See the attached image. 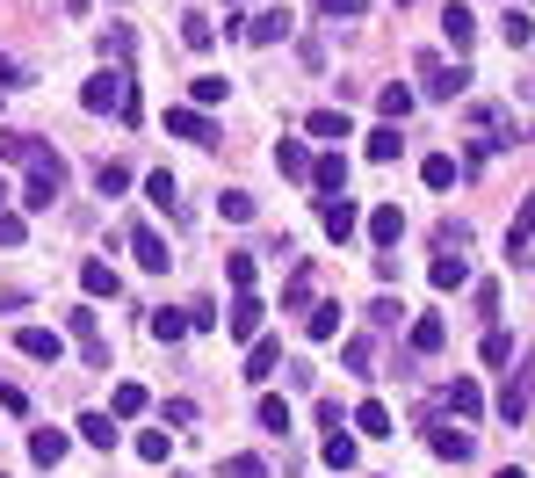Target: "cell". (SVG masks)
Wrapping results in <instances>:
<instances>
[{
  "mask_svg": "<svg viewBox=\"0 0 535 478\" xmlns=\"http://www.w3.org/2000/svg\"><path fill=\"white\" fill-rule=\"evenodd\" d=\"M210 102H225V80H217V73L196 80V102H188V109H210Z\"/></svg>",
  "mask_w": 535,
  "mask_h": 478,
  "instance_id": "bcb514c9",
  "label": "cell"
},
{
  "mask_svg": "<svg viewBox=\"0 0 535 478\" xmlns=\"http://www.w3.org/2000/svg\"><path fill=\"white\" fill-rule=\"evenodd\" d=\"M507 355H514V341H507V334H485V363H492V370L507 363Z\"/></svg>",
  "mask_w": 535,
  "mask_h": 478,
  "instance_id": "681fc988",
  "label": "cell"
},
{
  "mask_svg": "<svg viewBox=\"0 0 535 478\" xmlns=\"http://www.w3.org/2000/svg\"><path fill=\"white\" fill-rule=\"evenodd\" d=\"M355 457H362V450H355V435H348V428L326 435V464H333V471H355Z\"/></svg>",
  "mask_w": 535,
  "mask_h": 478,
  "instance_id": "d590c367",
  "label": "cell"
},
{
  "mask_svg": "<svg viewBox=\"0 0 535 478\" xmlns=\"http://www.w3.org/2000/svg\"><path fill=\"white\" fill-rule=\"evenodd\" d=\"M275 167L290 174V182H311V145H304V138H282V145H275Z\"/></svg>",
  "mask_w": 535,
  "mask_h": 478,
  "instance_id": "9a60e30c",
  "label": "cell"
},
{
  "mask_svg": "<svg viewBox=\"0 0 535 478\" xmlns=\"http://www.w3.org/2000/svg\"><path fill=\"white\" fill-rule=\"evenodd\" d=\"M80 290H87V297H116L123 283H116V268H109V261H80Z\"/></svg>",
  "mask_w": 535,
  "mask_h": 478,
  "instance_id": "603a6c76",
  "label": "cell"
},
{
  "mask_svg": "<svg viewBox=\"0 0 535 478\" xmlns=\"http://www.w3.org/2000/svg\"><path fill=\"white\" fill-rule=\"evenodd\" d=\"M145 326H152V341H181V334H188V312H174V305H160V312H152Z\"/></svg>",
  "mask_w": 535,
  "mask_h": 478,
  "instance_id": "4dcf8cb0",
  "label": "cell"
},
{
  "mask_svg": "<svg viewBox=\"0 0 535 478\" xmlns=\"http://www.w3.org/2000/svg\"><path fill=\"white\" fill-rule=\"evenodd\" d=\"M15 348L29 355V363H58V355H66V334H51V326H22Z\"/></svg>",
  "mask_w": 535,
  "mask_h": 478,
  "instance_id": "ba28073f",
  "label": "cell"
},
{
  "mask_svg": "<svg viewBox=\"0 0 535 478\" xmlns=\"http://www.w3.org/2000/svg\"><path fill=\"white\" fill-rule=\"evenodd\" d=\"M304 131H311V138H326V145H340V138H348V109H311V116H304Z\"/></svg>",
  "mask_w": 535,
  "mask_h": 478,
  "instance_id": "7402d4cb",
  "label": "cell"
},
{
  "mask_svg": "<svg viewBox=\"0 0 535 478\" xmlns=\"http://www.w3.org/2000/svg\"><path fill=\"white\" fill-rule=\"evenodd\" d=\"M355 428H362L369 442H384V435H398V428H391V406H384V399H362V406H355Z\"/></svg>",
  "mask_w": 535,
  "mask_h": 478,
  "instance_id": "ac0fdd59",
  "label": "cell"
},
{
  "mask_svg": "<svg viewBox=\"0 0 535 478\" xmlns=\"http://www.w3.org/2000/svg\"><path fill=\"white\" fill-rule=\"evenodd\" d=\"M225 478H268V464L254 450H239V457H225Z\"/></svg>",
  "mask_w": 535,
  "mask_h": 478,
  "instance_id": "ee69618b",
  "label": "cell"
},
{
  "mask_svg": "<svg viewBox=\"0 0 535 478\" xmlns=\"http://www.w3.org/2000/svg\"><path fill=\"white\" fill-rule=\"evenodd\" d=\"M217 211H225L232 225H246V218H254V196H246V189H225V196H217Z\"/></svg>",
  "mask_w": 535,
  "mask_h": 478,
  "instance_id": "f35d334b",
  "label": "cell"
},
{
  "mask_svg": "<svg viewBox=\"0 0 535 478\" xmlns=\"http://www.w3.org/2000/svg\"><path fill=\"white\" fill-rule=\"evenodd\" d=\"M398 319H405L398 297H376V305H369V326H398Z\"/></svg>",
  "mask_w": 535,
  "mask_h": 478,
  "instance_id": "7dc6e473",
  "label": "cell"
},
{
  "mask_svg": "<svg viewBox=\"0 0 535 478\" xmlns=\"http://www.w3.org/2000/svg\"><path fill=\"white\" fill-rule=\"evenodd\" d=\"M181 44H188V51H210V44H217V22H210V15H188V22H181Z\"/></svg>",
  "mask_w": 535,
  "mask_h": 478,
  "instance_id": "836d02e7",
  "label": "cell"
},
{
  "mask_svg": "<svg viewBox=\"0 0 535 478\" xmlns=\"http://www.w3.org/2000/svg\"><path fill=\"white\" fill-rule=\"evenodd\" d=\"M398 153H405V138H398V124H376V131H369V160L384 167V160H398Z\"/></svg>",
  "mask_w": 535,
  "mask_h": 478,
  "instance_id": "f546056e",
  "label": "cell"
},
{
  "mask_svg": "<svg viewBox=\"0 0 535 478\" xmlns=\"http://www.w3.org/2000/svg\"><path fill=\"white\" fill-rule=\"evenodd\" d=\"M94 189H102V196H123V189H131V167H123V160H102V167H94Z\"/></svg>",
  "mask_w": 535,
  "mask_h": 478,
  "instance_id": "d6a6232c",
  "label": "cell"
},
{
  "mask_svg": "<svg viewBox=\"0 0 535 478\" xmlns=\"http://www.w3.org/2000/svg\"><path fill=\"white\" fill-rule=\"evenodd\" d=\"M492 478H528V471H521V464H507V471H492Z\"/></svg>",
  "mask_w": 535,
  "mask_h": 478,
  "instance_id": "f5cc1de1",
  "label": "cell"
},
{
  "mask_svg": "<svg viewBox=\"0 0 535 478\" xmlns=\"http://www.w3.org/2000/svg\"><path fill=\"white\" fill-rule=\"evenodd\" d=\"M167 450H174L167 428H145V435H138V457H145V464H167Z\"/></svg>",
  "mask_w": 535,
  "mask_h": 478,
  "instance_id": "60d3db41",
  "label": "cell"
},
{
  "mask_svg": "<svg viewBox=\"0 0 535 478\" xmlns=\"http://www.w3.org/2000/svg\"><path fill=\"white\" fill-rule=\"evenodd\" d=\"M304 334L311 341H333L340 334V305H304Z\"/></svg>",
  "mask_w": 535,
  "mask_h": 478,
  "instance_id": "484cf974",
  "label": "cell"
},
{
  "mask_svg": "<svg viewBox=\"0 0 535 478\" xmlns=\"http://www.w3.org/2000/svg\"><path fill=\"white\" fill-rule=\"evenodd\" d=\"M311 189H319V196H348V160H340V153L311 160Z\"/></svg>",
  "mask_w": 535,
  "mask_h": 478,
  "instance_id": "30bf717a",
  "label": "cell"
},
{
  "mask_svg": "<svg viewBox=\"0 0 535 478\" xmlns=\"http://www.w3.org/2000/svg\"><path fill=\"white\" fill-rule=\"evenodd\" d=\"M225 29H232V37H246V44H282V37H290V15L261 8V15H232Z\"/></svg>",
  "mask_w": 535,
  "mask_h": 478,
  "instance_id": "277c9868",
  "label": "cell"
},
{
  "mask_svg": "<svg viewBox=\"0 0 535 478\" xmlns=\"http://www.w3.org/2000/svg\"><path fill=\"white\" fill-rule=\"evenodd\" d=\"M0 211H8V189H0Z\"/></svg>",
  "mask_w": 535,
  "mask_h": 478,
  "instance_id": "db71d44e",
  "label": "cell"
},
{
  "mask_svg": "<svg viewBox=\"0 0 535 478\" xmlns=\"http://www.w3.org/2000/svg\"><path fill=\"white\" fill-rule=\"evenodd\" d=\"M499 37H507V51H528L535 44V15L528 8H507V15H499Z\"/></svg>",
  "mask_w": 535,
  "mask_h": 478,
  "instance_id": "44dd1931",
  "label": "cell"
},
{
  "mask_svg": "<svg viewBox=\"0 0 535 478\" xmlns=\"http://www.w3.org/2000/svg\"><path fill=\"white\" fill-rule=\"evenodd\" d=\"M66 334H73V348L87 355V370H109V334H102V312H94V305L66 312Z\"/></svg>",
  "mask_w": 535,
  "mask_h": 478,
  "instance_id": "3957f363",
  "label": "cell"
},
{
  "mask_svg": "<svg viewBox=\"0 0 535 478\" xmlns=\"http://www.w3.org/2000/svg\"><path fill=\"white\" fill-rule=\"evenodd\" d=\"M319 218H326V239H355V225H362V211H355L348 196H326V211H319Z\"/></svg>",
  "mask_w": 535,
  "mask_h": 478,
  "instance_id": "7c38bea8",
  "label": "cell"
},
{
  "mask_svg": "<svg viewBox=\"0 0 535 478\" xmlns=\"http://www.w3.org/2000/svg\"><path fill=\"white\" fill-rule=\"evenodd\" d=\"M420 182H427V189H449V182H456V160H449V153H427V160H420Z\"/></svg>",
  "mask_w": 535,
  "mask_h": 478,
  "instance_id": "e575fe53",
  "label": "cell"
},
{
  "mask_svg": "<svg viewBox=\"0 0 535 478\" xmlns=\"http://www.w3.org/2000/svg\"><path fill=\"white\" fill-rule=\"evenodd\" d=\"M449 406L463 413V421H478V413H485V392H478L470 377H456V384H449Z\"/></svg>",
  "mask_w": 535,
  "mask_h": 478,
  "instance_id": "83f0119b",
  "label": "cell"
},
{
  "mask_svg": "<svg viewBox=\"0 0 535 478\" xmlns=\"http://www.w3.org/2000/svg\"><path fill=\"white\" fill-rule=\"evenodd\" d=\"M319 428H326V435H340V428H348V421H340V399H319Z\"/></svg>",
  "mask_w": 535,
  "mask_h": 478,
  "instance_id": "f907efd6",
  "label": "cell"
},
{
  "mask_svg": "<svg viewBox=\"0 0 535 478\" xmlns=\"http://www.w3.org/2000/svg\"><path fill=\"white\" fill-rule=\"evenodd\" d=\"M275 370H282V341H275V334L246 341V384H268Z\"/></svg>",
  "mask_w": 535,
  "mask_h": 478,
  "instance_id": "52a82bcc",
  "label": "cell"
},
{
  "mask_svg": "<svg viewBox=\"0 0 535 478\" xmlns=\"http://www.w3.org/2000/svg\"><path fill=\"white\" fill-rule=\"evenodd\" d=\"M499 421H507V428L528 421V392H521V384H507V392H499Z\"/></svg>",
  "mask_w": 535,
  "mask_h": 478,
  "instance_id": "74e56055",
  "label": "cell"
},
{
  "mask_svg": "<svg viewBox=\"0 0 535 478\" xmlns=\"http://www.w3.org/2000/svg\"><path fill=\"white\" fill-rule=\"evenodd\" d=\"M442 37H449L456 51H470V37H478V15H470V8H456V0H449V8H442Z\"/></svg>",
  "mask_w": 535,
  "mask_h": 478,
  "instance_id": "ffe728a7",
  "label": "cell"
},
{
  "mask_svg": "<svg viewBox=\"0 0 535 478\" xmlns=\"http://www.w3.org/2000/svg\"><path fill=\"white\" fill-rule=\"evenodd\" d=\"M398 8H405V0H398Z\"/></svg>",
  "mask_w": 535,
  "mask_h": 478,
  "instance_id": "11a10c76",
  "label": "cell"
},
{
  "mask_svg": "<svg viewBox=\"0 0 535 478\" xmlns=\"http://www.w3.org/2000/svg\"><path fill=\"white\" fill-rule=\"evenodd\" d=\"M282 305H290V312L311 305V268H290V283H282Z\"/></svg>",
  "mask_w": 535,
  "mask_h": 478,
  "instance_id": "8d00e7d4",
  "label": "cell"
},
{
  "mask_svg": "<svg viewBox=\"0 0 535 478\" xmlns=\"http://www.w3.org/2000/svg\"><path fill=\"white\" fill-rule=\"evenodd\" d=\"M376 109H384V124H405V116H413V87H376Z\"/></svg>",
  "mask_w": 535,
  "mask_h": 478,
  "instance_id": "cb8c5ba5",
  "label": "cell"
},
{
  "mask_svg": "<svg viewBox=\"0 0 535 478\" xmlns=\"http://www.w3.org/2000/svg\"><path fill=\"white\" fill-rule=\"evenodd\" d=\"M80 102L94 109V116H123V124H138L145 116V102H138V80L123 73V66H102L87 87H80Z\"/></svg>",
  "mask_w": 535,
  "mask_h": 478,
  "instance_id": "6da1fadb",
  "label": "cell"
},
{
  "mask_svg": "<svg viewBox=\"0 0 535 478\" xmlns=\"http://www.w3.org/2000/svg\"><path fill=\"white\" fill-rule=\"evenodd\" d=\"M29 457H37V464L51 471L58 457H66V435H58V428H37V435H29Z\"/></svg>",
  "mask_w": 535,
  "mask_h": 478,
  "instance_id": "f1b7e54d",
  "label": "cell"
},
{
  "mask_svg": "<svg viewBox=\"0 0 535 478\" xmlns=\"http://www.w3.org/2000/svg\"><path fill=\"white\" fill-rule=\"evenodd\" d=\"M420 73H427V95H434V102H456L463 87L478 80L470 66H442V58H420Z\"/></svg>",
  "mask_w": 535,
  "mask_h": 478,
  "instance_id": "5b68a950",
  "label": "cell"
},
{
  "mask_svg": "<svg viewBox=\"0 0 535 478\" xmlns=\"http://www.w3.org/2000/svg\"><path fill=\"white\" fill-rule=\"evenodd\" d=\"M0 247H22V211H0Z\"/></svg>",
  "mask_w": 535,
  "mask_h": 478,
  "instance_id": "c3c4849f",
  "label": "cell"
},
{
  "mask_svg": "<svg viewBox=\"0 0 535 478\" xmlns=\"http://www.w3.org/2000/svg\"><path fill=\"white\" fill-rule=\"evenodd\" d=\"M340 363H348V370H355V377H376V370H369V341H362V334H355V341H348V348H340Z\"/></svg>",
  "mask_w": 535,
  "mask_h": 478,
  "instance_id": "f6af8a7d",
  "label": "cell"
},
{
  "mask_svg": "<svg viewBox=\"0 0 535 478\" xmlns=\"http://www.w3.org/2000/svg\"><path fill=\"white\" fill-rule=\"evenodd\" d=\"M427 283H434V290H463V283H470V261H463V254H434Z\"/></svg>",
  "mask_w": 535,
  "mask_h": 478,
  "instance_id": "e0dca14e",
  "label": "cell"
},
{
  "mask_svg": "<svg viewBox=\"0 0 535 478\" xmlns=\"http://www.w3.org/2000/svg\"><path fill=\"white\" fill-rule=\"evenodd\" d=\"M145 406H152V399H145V384H131V377H123L116 392H109V421H138Z\"/></svg>",
  "mask_w": 535,
  "mask_h": 478,
  "instance_id": "4fadbf2b",
  "label": "cell"
},
{
  "mask_svg": "<svg viewBox=\"0 0 535 478\" xmlns=\"http://www.w3.org/2000/svg\"><path fill=\"white\" fill-rule=\"evenodd\" d=\"M442 341H449V319L420 312V319H413V355H442Z\"/></svg>",
  "mask_w": 535,
  "mask_h": 478,
  "instance_id": "d6986e66",
  "label": "cell"
},
{
  "mask_svg": "<svg viewBox=\"0 0 535 478\" xmlns=\"http://www.w3.org/2000/svg\"><path fill=\"white\" fill-rule=\"evenodd\" d=\"M261 319H268V305L254 290H232V312H225V326H232V341H261Z\"/></svg>",
  "mask_w": 535,
  "mask_h": 478,
  "instance_id": "8992f818",
  "label": "cell"
},
{
  "mask_svg": "<svg viewBox=\"0 0 535 478\" xmlns=\"http://www.w3.org/2000/svg\"><path fill=\"white\" fill-rule=\"evenodd\" d=\"M528 239H535V196L521 203V211H514V225H507V254H514V261L528 254Z\"/></svg>",
  "mask_w": 535,
  "mask_h": 478,
  "instance_id": "d4e9b609",
  "label": "cell"
},
{
  "mask_svg": "<svg viewBox=\"0 0 535 478\" xmlns=\"http://www.w3.org/2000/svg\"><path fill=\"white\" fill-rule=\"evenodd\" d=\"M427 450H434V457H449V464H463V457H470V435H463V428H434V435H427Z\"/></svg>",
  "mask_w": 535,
  "mask_h": 478,
  "instance_id": "4316f807",
  "label": "cell"
},
{
  "mask_svg": "<svg viewBox=\"0 0 535 478\" xmlns=\"http://www.w3.org/2000/svg\"><path fill=\"white\" fill-rule=\"evenodd\" d=\"M58 196H66V160H58L51 145H44V153L29 160V182H22V211H51Z\"/></svg>",
  "mask_w": 535,
  "mask_h": 478,
  "instance_id": "7a4b0ae2",
  "label": "cell"
},
{
  "mask_svg": "<svg viewBox=\"0 0 535 478\" xmlns=\"http://www.w3.org/2000/svg\"><path fill=\"white\" fill-rule=\"evenodd\" d=\"M145 196L160 203V211H174V196H181V189H174V174L160 167V174H145Z\"/></svg>",
  "mask_w": 535,
  "mask_h": 478,
  "instance_id": "ab89813d",
  "label": "cell"
},
{
  "mask_svg": "<svg viewBox=\"0 0 535 478\" xmlns=\"http://www.w3.org/2000/svg\"><path fill=\"white\" fill-rule=\"evenodd\" d=\"M261 428H290V399H275V392H261Z\"/></svg>",
  "mask_w": 535,
  "mask_h": 478,
  "instance_id": "7bdbcfd3",
  "label": "cell"
},
{
  "mask_svg": "<svg viewBox=\"0 0 535 478\" xmlns=\"http://www.w3.org/2000/svg\"><path fill=\"white\" fill-rule=\"evenodd\" d=\"M116 435H123V421H109V413H80V442H87V450H116Z\"/></svg>",
  "mask_w": 535,
  "mask_h": 478,
  "instance_id": "5bb4252c",
  "label": "cell"
},
{
  "mask_svg": "<svg viewBox=\"0 0 535 478\" xmlns=\"http://www.w3.org/2000/svg\"><path fill=\"white\" fill-rule=\"evenodd\" d=\"M44 153V138H29V131H0V160H37Z\"/></svg>",
  "mask_w": 535,
  "mask_h": 478,
  "instance_id": "1f68e13d",
  "label": "cell"
},
{
  "mask_svg": "<svg viewBox=\"0 0 535 478\" xmlns=\"http://www.w3.org/2000/svg\"><path fill=\"white\" fill-rule=\"evenodd\" d=\"M369 239H376V247H398V239H405V211H398V203H376V211H369Z\"/></svg>",
  "mask_w": 535,
  "mask_h": 478,
  "instance_id": "8fae6325",
  "label": "cell"
},
{
  "mask_svg": "<svg viewBox=\"0 0 535 478\" xmlns=\"http://www.w3.org/2000/svg\"><path fill=\"white\" fill-rule=\"evenodd\" d=\"M225 283L232 290H254V254H225Z\"/></svg>",
  "mask_w": 535,
  "mask_h": 478,
  "instance_id": "b9f144b4",
  "label": "cell"
},
{
  "mask_svg": "<svg viewBox=\"0 0 535 478\" xmlns=\"http://www.w3.org/2000/svg\"><path fill=\"white\" fill-rule=\"evenodd\" d=\"M167 131L188 138V145H210V116L203 109H167Z\"/></svg>",
  "mask_w": 535,
  "mask_h": 478,
  "instance_id": "2e32d148",
  "label": "cell"
},
{
  "mask_svg": "<svg viewBox=\"0 0 535 478\" xmlns=\"http://www.w3.org/2000/svg\"><path fill=\"white\" fill-rule=\"evenodd\" d=\"M326 15H362V0H319Z\"/></svg>",
  "mask_w": 535,
  "mask_h": 478,
  "instance_id": "816d5d0a",
  "label": "cell"
},
{
  "mask_svg": "<svg viewBox=\"0 0 535 478\" xmlns=\"http://www.w3.org/2000/svg\"><path fill=\"white\" fill-rule=\"evenodd\" d=\"M131 254H138V268H152V276H160V268L174 261V254H167V239L152 232V225H131Z\"/></svg>",
  "mask_w": 535,
  "mask_h": 478,
  "instance_id": "9c48e42d",
  "label": "cell"
}]
</instances>
